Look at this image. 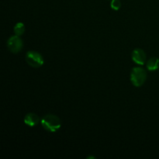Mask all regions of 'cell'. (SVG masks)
<instances>
[{"instance_id": "cell-4", "label": "cell", "mask_w": 159, "mask_h": 159, "mask_svg": "<svg viewBox=\"0 0 159 159\" xmlns=\"http://www.w3.org/2000/svg\"><path fill=\"white\" fill-rule=\"evenodd\" d=\"M23 47V40L18 35L12 36L7 40V48L12 53L16 54L21 51Z\"/></svg>"}, {"instance_id": "cell-1", "label": "cell", "mask_w": 159, "mask_h": 159, "mask_svg": "<svg viewBox=\"0 0 159 159\" xmlns=\"http://www.w3.org/2000/svg\"><path fill=\"white\" fill-rule=\"evenodd\" d=\"M42 127L47 131L54 132L57 131L61 127V121L60 118L54 114H47L40 120Z\"/></svg>"}, {"instance_id": "cell-8", "label": "cell", "mask_w": 159, "mask_h": 159, "mask_svg": "<svg viewBox=\"0 0 159 159\" xmlns=\"http://www.w3.org/2000/svg\"><path fill=\"white\" fill-rule=\"evenodd\" d=\"M25 32V26L23 23L20 22V23H17L16 24V26H14V33L16 34V35L21 36L23 35V33Z\"/></svg>"}, {"instance_id": "cell-9", "label": "cell", "mask_w": 159, "mask_h": 159, "mask_svg": "<svg viewBox=\"0 0 159 159\" xmlns=\"http://www.w3.org/2000/svg\"><path fill=\"white\" fill-rule=\"evenodd\" d=\"M110 7L115 11H117L120 9L121 2L120 0H112L110 2Z\"/></svg>"}, {"instance_id": "cell-5", "label": "cell", "mask_w": 159, "mask_h": 159, "mask_svg": "<svg viewBox=\"0 0 159 159\" xmlns=\"http://www.w3.org/2000/svg\"><path fill=\"white\" fill-rule=\"evenodd\" d=\"M131 57L134 63L138 64L139 65H143L145 63L147 56H146L144 51H143L141 48H136L132 52Z\"/></svg>"}, {"instance_id": "cell-6", "label": "cell", "mask_w": 159, "mask_h": 159, "mask_svg": "<svg viewBox=\"0 0 159 159\" xmlns=\"http://www.w3.org/2000/svg\"><path fill=\"white\" fill-rule=\"evenodd\" d=\"M23 121H24L25 124H26L29 127H34L37 124H38V123L40 122V119L36 113H30L25 116Z\"/></svg>"}, {"instance_id": "cell-2", "label": "cell", "mask_w": 159, "mask_h": 159, "mask_svg": "<svg viewBox=\"0 0 159 159\" xmlns=\"http://www.w3.org/2000/svg\"><path fill=\"white\" fill-rule=\"evenodd\" d=\"M147 79V71L141 67H135L130 73V82L135 87H141Z\"/></svg>"}, {"instance_id": "cell-3", "label": "cell", "mask_w": 159, "mask_h": 159, "mask_svg": "<svg viewBox=\"0 0 159 159\" xmlns=\"http://www.w3.org/2000/svg\"><path fill=\"white\" fill-rule=\"evenodd\" d=\"M26 61L31 67L34 68H40L44 63L43 56L35 51H30L26 53Z\"/></svg>"}, {"instance_id": "cell-7", "label": "cell", "mask_w": 159, "mask_h": 159, "mask_svg": "<svg viewBox=\"0 0 159 159\" xmlns=\"http://www.w3.org/2000/svg\"><path fill=\"white\" fill-rule=\"evenodd\" d=\"M147 68L148 71H156L159 68V58L158 57H152L147 62Z\"/></svg>"}]
</instances>
